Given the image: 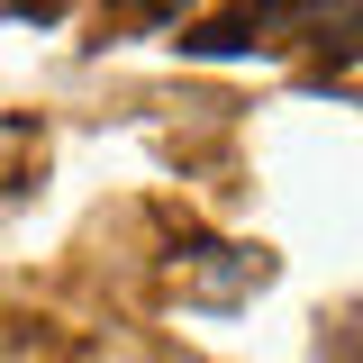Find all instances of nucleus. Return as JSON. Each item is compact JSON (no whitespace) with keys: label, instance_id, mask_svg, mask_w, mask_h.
<instances>
[{"label":"nucleus","instance_id":"nucleus-1","mask_svg":"<svg viewBox=\"0 0 363 363\" xmlns=\"http://www.w3.org/2000/svg\"><path fill=\"white\" fill-rule=\"evenodd\" d=\"M336 28V55H354L363 45V0H236L227 18L209 28H191V55H245V45H291V37H318L327 45Z\"/></svg>","mask_w":363,"mask_h":363},{"label":"nucleus","instance_id":"nucleus-2","mask_svg":"<svg viewBox=\"0 0 363 363\" xmlns=\"http://www.w3.org/2000/svg\"><path fill=\"white\" fill-rule=\"evenodd\" d=\"M128 9H136V18H155V28H164V18H173L182 0H128Z\"/></svg>","mask_w":363,"mask_h":363}]
</instances>
